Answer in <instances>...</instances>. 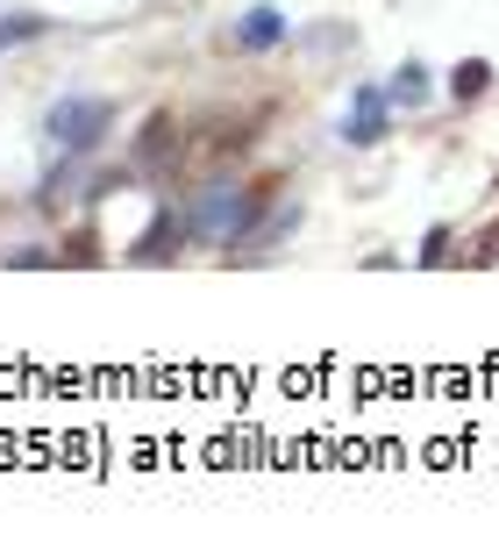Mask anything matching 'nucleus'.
Instances as JSON below:
<instances>
[{
	"label": "nucleus",
	"mask_w": 499,
	"mask_h": 557,
	"mask_svg": "<svg viewBox=\"0 0 499 557\" xmlns=\"http://www.w3.org/2000/svg\"><path fill=\"white\" fill-rule=\"evenodd\" d=\"M108 122H114L108 100H93V94H65V100H58V108L43 115V144H50V150H65V158H86V150L108 136Z\"/></svg>",
	"instance_id": "f03ea898"
},
{
	"label": "nucleus",
	"mask_w": 499,
	"mask_h": 557,
	"mask_svg": "<svg viewBox=\"0 0 499 557\" xmlns=\"http://www.w3.org/2000/svg\"><path fill=\"white\" fill-rule=\"evenodd\" d=\"M286 36H292V22L278 15V8H250V15L228 29V44H236V50H278Z\"/></svg>",
	"instance_id": "20e7f679"
},
{
	"label": "nucleus",
	"mask_w": 499,
	"mask_h": 557,
	"mask_svg": "<svg viewBox=\"0 0 499 557\" xmlns=\"http://www.w3.org/2000/svg\"><path fill=\"white\" fill-rule=\"evenodd\" d=\"M386 108H392V100L378 94V86H364L357 108H350V144H378V136H386Z\"/></svg>",
	"instance_id": "423d86ee"
},
{
	"label": "nucleus",
	"mask_w": 499,
	"mask_h": 557,
	"mask_svg": "<svg viewBox=\"0 0 499 557\" xmlns=\"http://www.w3.org/2000/svg\"><path fill=\"white\" fill-rule=\"evenodd\" d=\"M164 164H178V122H172V115H150L144 136L129 144V172H144V180H164Z\"/></svg>",
	"instance_id": "7ed1b4c3"
},
{
	"label": "nucleus",
	"mask_w": 499,
	"mask_h": 557,
	"mask_svg": "<svg viewBox=\"0 0 499 557\" xmlns=\"http://www.w3.org/2000/svg\"><path fill=\"white\" fill-rule=\"evenodd\" d=\"M485 86H492V65H485V58H471V65L450 72V94H457V100H478Z\"/></svg>",
	"instance_id": "6e6552de"
},
{
	"label": "nucleus",
	"mask_w": 499,
	"mask_h": 557,
	"mask_svg": "<svg viewBox=\"0 0 499 557\" xmlns=\"http://www.w3.org/2000/svg\"><path fill=\"white\" fill-rule=\"evenodd\" d=\"M250 214H258V194H250V186L208 180L178 208V222H186V244H236V236L250 230Z\"/></svg>",
	"instance_id": "f257e3e1"
},
{
	"label": "nucleus",
	"mask_w": 499,
	"mask_h": 557,
	"mask_svg": "<svg viewBox=\"0 0 499 557\" xmlns=\"http://www.w3.org/2000/svg\"><path fill=\"white\" fill-rule=\"evenodd\" d=\"M386 100H392V108H421V100H428V72L400 65V72H392V86H386Z\"/></svg>",
	"instance_id": "0eeeda50"
},
{
	"label": "nucleus",
	"mask_w": 499,
	"mask_h": 557,
	"mask_svg": "<svg viewBox=\"0 0 499 557\" xmlns=\"http://www.w3.org/2000/svg\"><path fill=\"white\" fill-rule=\"evenodd\" d=\"M29 36H43V15H8V22H0V50L29 44Z\"/></svg>",
	"instance_id": "1a4fd4ad"
},
{
	"label": "nucleus",
	"mask_w": 499,
	"mask_h": 557,
	"mask_svg": "<svg viewBox=\"0 0 499 557\" xmlns=\"http://www.w3.org/2000/svg\"><path fill=\"white\" fill-rule=\"evenodd\" d=\"M178 244H186V222H178V208H164L158 222L144 230V244H136V264H164Z\"/></svg>",
	"instance_id": "39448f33"
},
{
	"label": "nucleus",
	"mask_w": 499,
	"mask_h": 557,
	"mask_svg": "<svg viewBox=\"0 0 499 557\" xmlns=\"http://www.w3.org/2000/svg\"><path fill=\"white\" fill-rule=\"evenodd\" d=\"M442 250H450V230H428V244H421V264H442Z\"/></svg>",
	"instance_id": "9d476101"
}]
</instances>
